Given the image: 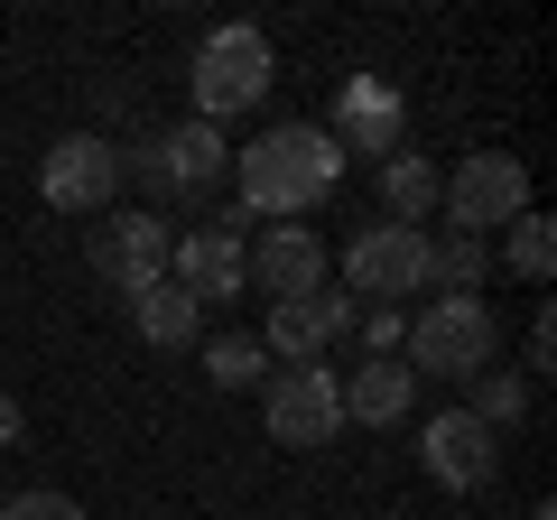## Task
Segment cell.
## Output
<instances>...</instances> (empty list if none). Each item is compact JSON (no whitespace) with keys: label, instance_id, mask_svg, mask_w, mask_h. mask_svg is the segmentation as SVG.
Wrapping results in <instances>:
<instances>
[{"label":"cell","instance_id":"cell-1","mask_svg":"<svg viewBox=\"0 0 557 520\" xmlns=\"http://www.w3.org/2000/svg\"><path fill=\"white\" fill-rule=\"evenodd\" d=\"M233 177H242V214L251 223H298L344 186V149L325 121H278L251 149H233Z\"/></svg>","mask_w":557,"mask_h":520},{"label":"cell","instance_id":"cell-2","mask_svg":"<svg viewBox=\"0 0 557 520\" xmlns=\"http://www.w3.org/2000/svg\"><path fill=\"white\" fill-rule=\"evenodd\" d=\"M121 177H139L168 205H196V196H214V186L233 177V149H223L214 121L186 112V121H168V131H139V140L121 149Z\"/></svg>","mask_w":557,"mask_h":520},{"label":"cell","instance_id":"cell-3","mask_svg":"<svg viewBox=\"0 0 557 520\" xmlns=\"http://www.w3.org/2000/svg\"><path fill=\"white\" fill-rule=\"evenodd\" d=\"M493 354H502V325L483 298H428L409 317V335H399V362L428 381H474V372H493Z\"/></svg>","mask_w":557,"mask_h":520},{"label":"cell","instance_id":"cell-4","mask_svg":"<svg viewBox=\"0 0 557 520\" xmlns=\"http://www.w3.org/2000/svg\"><path fill=\"white\" fill-rule=\"evenodd\" d=\"M437 214L456 223L465 242H493L502 223H520V214H530V168H520L511 149H465V168H446Z\"/></svg>","mask_w":557,"mask_h":520},{"label":"cell","instance_id":"cell-5","mask_svg":"<svg viewBox=\"0 0 557 520\" xmlns=\"http://www.w3.org/2000/svg\"><path fill=\"white\" fill-rule=\"evenodd\" d=\"M270 75H278V65H270V38H260V28H242V20L233 28H205L196 75H186V84H196V121L223 131L233 112H251V102L270 94Z\"/></svg>","mask_w":557,"mask_h":520},{"label":"cell","instance_id":"cell-6","mask_svg":"<svg viewBox=\"0 0 557 520\" xmlns=\"http://www.w3.org/2000/svg\"><path fill=\"white\" fill-rule=\"evenodd\" d=\"M260 428L278 446H335L344 437V372H325V362H278L260 381Z\"/></svg>","mask_w":557,"mask_h":520},{"label":"cell","instance_id":"cell-7","mask_svg":"<svg viewBox=\"0 0 557 520\" xmlns=\"http://www.w3.org/2000/svg\"><path fill=\"white\" fill-rule=\"evenodd\" d=\"M38 196L57 205V214H112V196H121V140H102V131H65V140L38 159Z\"/></svg>","mask_w":557,"mask_h":520},{"label":"cell","instance_id":"cell-8","mask_svg":"<svg viewBox=\"0 0 557 520\" xmlns=\"http://www.w3.org/2000/svg\"><path fill=\"white\" fill-rule=\"evenodd\" d=\"M344 280H354V298L372 307H399L428 288V233H409V223H372V233L344 242Z\"/></svg>","mask_w":557,"mask_h":520},{"label":"cell","instance_id":"cell-9","mask_svg":"<svg viewBox=\"0 0 557 520\" xmlns=\"http://www.w3.org/2000/svg\"><path fill=\"white\" fill-rule=\"evenodd\" d=\"M325 270H335V251H325L307 223H260V242H242V288H260V298H317Z\"/></svg>","mask_w":557,"mask_h":520},{"label":"cell","instance_id":"cell-10","mask_svg":"<svg viewBox=\"0 0 557 520\" xmlns=\"http://www.w3.org/2000/svg\"><path fill=\"white\" fill-rule=\"evenodd\" d=\"M168 251H177V223L168 214H102L94 223V270L121 288V298H139V288H159L168 280Z\"/></svg>","mask_w":557,"mask_h":520},{"label":"cell","instance_id":"cell-11","mask_svg":"<svg viewBox=\"0 0 557 520\" xmlns=\"http://www.w3.org/2000/svg\"><path fill=\"white\" fill-rule=\"evenodd\" d=\"M418 465H428V483H446V493H483V483L502 474V437L474 409H437V419L418 428Z\"/></svg>","mask_w":557,"mask_h":520},{"label":"cell","instance_id":"cell-12","mask_svg":"<svg viewBox=\"0 0 557 520\" xmlns=\"http://www.w3.org/2000/svg\"><path fill=\"white\" fill-rule=\"evenodd\" d=\"M242 233H251V214H214V223H196V233H177V251H168V280L186 288L196 307H214V298H233L242 288Z\"/></svg>","mask_w":557,"mask_h":520},{"label":"cell","instance_id":"cell-13","mask_svg":"<svg viewBox=\"0 0 557 520\" xmlns=\"http://www.w3.org/2000/svg\"><path fill=\"white\" fill-rule=\"evenodd\" d=\"M335 149L344 159H354V149L362 159H399V149H409V102H399L381 75H354L335 94Z\"/></svg>","mask_w":557,"mask_h":520},{"label":"cell","instance_id":"cell-14","mask_svg":"<svg viewBox=\"0 0 557 520\" xmlns=\"http://www.w3.org/2000/svg\"><path fill=\"white\" fill-rule=\"evenodd\" d=\"M354 325V298H278L270 307V325H260V354L270 362H325V344Z\"/></svg>","mask_w":557,"mask_h":520},{"label":"cell","instance_id":"cell-15","mask_svg":"<svg viewBox=\"0 0 557 520\" xmlns=\"http://www.w3.org/2000/svg\"><path fill=\"white\" fill-rule=\"evenodd\" d=\"M446 196V168L428 159V149H399V159H381V214L409 223V233H428V214H437Z\"/></svg>","mask_w":557,"mask_h":520},{"label":"cell","instance_id":"cell-16","mask_svg":"<svg viewBox=\"0 0 557 520\" xmlns=\"http://www.w3.org/2000/svg\"><path fill=\"white\" fill-rule=\"evenodd\" d=\"M409 400H418V372H409V362H362V372L344 381V419H354V428H399V419H409Z\"/></svg>","mask_w":557,"mask_h":520},{"label":"cell","instance_id":"cell-17","mask_svg":"<svg viewBox=\"0 0 557 520\" xmlns=\"http://www.w3.org/2000/svg\"><path fill=\"white\" fill-rule=\"evenodd\" d=\"M131 325H139L149 354H186V344L205 335V307L186 298L177 280H159V288H139V298H131Z\"/></svg>","mask_w":557,"mask_h":520},{"label":"cell","instance_id":"cell-18","mask_svg":"<svg viewBox=\"0 0 557 520\" xmlns=\"http://www.w3.org/2000/svg\"><path fill=\"white\" fill-rule=\"evenodd\" d=\"M483 280H493V242H465V233L428 242V288H446V298H474Z\"/></svg>","mask_w":557,"mask_h":520},{"label":"cell","instance_id":"cell-19","mask_svg":"<svg viewBox=\"0 0 557 520\" xmlns=\"http://www.w3.org/2000/svg\"><path fill=\"white\" fill-rule=\"evenodd\" d=\"M502 260H511V280L548 288V270H557V223H548V214H539V205H530V214L511 223V242H502Z\"/></svg>","mask_w":557,"mask_h":520},{"label":"cell","instance_id":"cell-20","mask_svg":"<svg viewBox=\"0 0 557 520\" xmlns=\"http://www.w3.org/2000/svg\"><path fill=\"white\" fill-rule=\"evenodd\" d=\"M205 381H214V391H260V381H270L260 335H214L205 344Z\"/></svg>","mask_w":557,"mask_h":520},{"label":"cell","instance_id":"cell-21","mask_svg":"<svg viewBox=\"0 0 557 520\" xmlns=\"http://www.w3.org/2000/svg\"><path fill=\"white\" fill-rule=\"evenodd\" d=\"M520 409H530V372H474V419L493 428V437L520 419Z\"/></svg>","mask_w":557,"mask_h":520},{"label":"cell","instance_id":"cell-22","mask_svg":"<svg viewBox=\"0 0 557 520\" xmlns=\"http://www.w3.org/2000/svg\"><path fill=\"white\" fill-rule=\"evenodd\" d=\"M399 335H409V307H362V362H399Z\"/></svg>","mask_w":557,"mask_h":520},{"label":"cell","instance_id":"cell-23","mask_svg":"<svg viewBox=\"0 0 557 520\" xmlns=\"http://www.w3.org/2000/svg\"><path fill=\"white\" fill-rule=\"evenodd\" d=\"M0 520H84L75 493H10L0 502Z\"/></svg>","mask_w":557,"mask_h":520},{"label":"cell","instance_id":"cell-24","mask_svg":"<svg viewBox=\"0 0 557 520\" xmlns=\"http://www.w3.org/2000/svg\"><path fill=\"white\" fill-rule=\"evenodd\" d=\"M530 372H557V317L539 307V325H530Z\"/></svg>","mask_w":557,"mask_h":520},{"label":"cell","instance_id":"cell-25","mask_svg":"<svg viewBox=\"0 0 557 520\" xmlns=\"http://www.w3.org/2000/svg\"><path fill=\"white\" fill-rule=\"evenodd\" d=\"M20 428H28V409L10 400V391H0V446H20Z\"/></svg>","mask_w":557,"mask_h":520},{"label":"cell","instance_id":"cell-26","mask_svg":"<svg viewBox=\"0 0 557 520\" xmlns=\"http://www.w3.org/2000/svg\"><path fill=\"white\" fill-rule=\"evenodd\" d=\"M530 520H557V511H548V502H539V511H530Z\"/></svg>","mask_w":557,"mask_h":520},{"label":"cell","instance_id":"cell-27","mask_svg":"<svg viewBox=\"0 0 557 520\" xmlns=\"http://www.w3.org/2000/svg\"><path fill=\"white\" fill-rule=\"evenodd\" d=\"M0 502H10V493H0Z\"/></svg>","mask_w":557,"mask_h":520}]
</instances>
